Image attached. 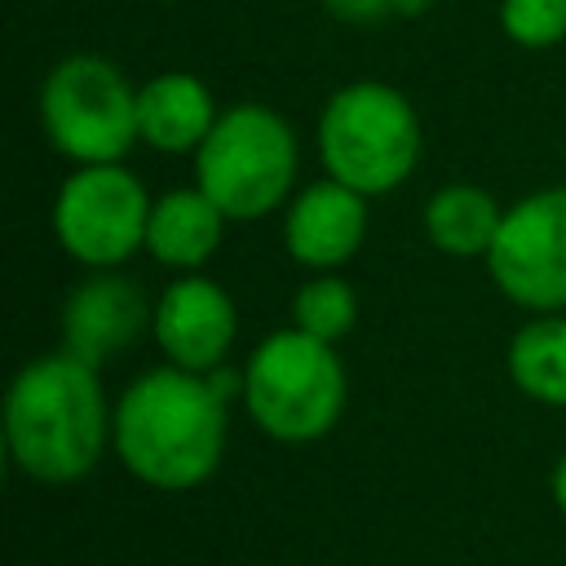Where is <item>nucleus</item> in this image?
Wrapping results in <instances>:
<instances>
[{
	"label": "nucleus",
	"mask_w": 566,
	"mask_h": 566,
	"mask_svg": "<svg viewBox=\"0 0 566 566\" xmlns=\"http://www.w3.org/2000/svg\"><path fill=\"white\" fill-rule=\"evenodd\" d=\"M500 31L522 49L566 40V0H500Z\"/></svg>",
	"instance_id": "17"
},
{
	"label": "nucleus",
	"mask_w": 566,
	"mask_h": 566,
	"mask_svg": "<svg viewBox=\"0 0 566 566\" xmlns=\"http://www.w3.org/2000/svg\"><path fill=\"white\" fill-rule=\"evenodd\" d=\"M150 314L155 301H146V292L133 279L115 270H93L62 301V349L102 367L150 327Z\"/></svg>",
	"instance_id": "11"
},
{
	"label": "nucleus",
	"mask_w": 566,
	"mask_h": 566,
	"mask_svg": "<svg viewBox=\"0 0 566 566\" xmlns=\"http://www.w3.org/2000/svg\"><path fill=\"white\" fill-rule=\"evenodd\" d=\"M296 164L301 150L292 124L274 106L234 102L195 150V186L230 221H256L292 199Z\"/></svg>",
	"instance_id": "5"
},
{
	"label": "nucleus",
	"mask_w": 566,
	"mask_h": 566,
	"mask_svg": "<svg viewBox=\"0 0 566 566\" xmlns=\"http://www.w3.org/2000/svg\"><path fill=\"white\" fill-rule=\"evenodd\" d=\"M111 416L97 367L53 349L31 358L4 394V451L18 473L44 486H71L84 482L106 442H111Z\"/></svg>",
	"instance_id": "2"
},
{
	"label": "nucleus",
	"mask_w": 566,
	"mask_h": 566,
	"mask_svg": "<svg viewBox=\"0 0 566 566\" xmlns=\"http://www.w3.org/2000/svg\"><path fill=\"white\" fill-rule=\"evenodd\" d=\"M433 0H394V18H420Z\"/></svg>",
	"instance_id": "20"
},
{
	"label": "nucleus",
	"mask_w": 566,
	"mask_h": 566,
	"mask_svg": "<svg viewBox=\"0 0 566 566\" xmlns=\"http://www.w3.org/2000/svg\"><path fill=\"white\" fill-rule=\"evenodd\" d=\"M509 380L544 407H566V310L531 314L509 340Z\"/></svg>",
	"instance_id": "15"
},
{
	"label": "nucleus",
	"mask_w": 566,
	"mask_h": 566,
	"mask_svg": "<svg viewBox=\"0 0 566 566\" xmlns=\"http://www.w3.org/2000/svg\"><path fill=\"white\" fill-rule=\"evenodd\" d=\"M159 4H172V0H159Z\"/></svg>",
	"instance_id": "21"
},
{
	"label": "nucleus",
	"mask_w": 566,
	"mask_h": 566,
	"mask_svg": "<svg viewBox=\"0 0 566 566\" xmlns=\"http://www.w3.org/2000/svg\"><path fill=\"white\" fill-rule=\"evenodd\" d=\"M150 190L133 168L75 164L53 195V239L84 270H115L146 248Z\"/></svg>",
	"instance_id": "7"
},
{
	"label": "nucleus",
	"mask_w": 566,
	"mask_h": 566,
	"mask_svg": "<svg viewBox=\"0 0 566 566\" xmlns=\"http://www.w3.org/2000/svg\"><path fill=\"white\" fill-rule=\"evenodd\" d=\"M226 221L230 217L199 186H172L150 203L146 252L172 274H195L221 248Z\"/></svg>",
	"instance_id": "13"
},
{
	"label": "nucleus",
	"mask_w": 566,
	"mask_h": 566,
	"mask_svg": "<svg viewBox=\"0 0 566 566\" xmlns=\"http://www.w3.org/2000/svg\"><path fill=\"white\" fill-rule=\"evenodd\" d=\"M548 495H553L557 513H566V451L557 455V464H553V473H548Z\"/></svg>",
	"instance_id": "19"
},
{
	"label": "nucleus",
	"mask_w": 566,
	"mask_h": 566,
	"mask_svg": "<svg viewBox=\"0 0 566 566\" xmlns=\"http://www.w3.org/2000/svg\"><path fill=\"white\" fill-rule=\"evenodd\" d=\"M217 115V97L195 71H159L137 84V137L159 155H195Z\"/></svg>",
	"instance_id": "12"
},
{
	"label": "nucleus",
	"mask_w": 566,
	"mask_h": 566,
	"mask_svg": "<svg viewBox=\"0 0 566 566\" xmlns=\"http://www.w3.org/2000/svg\"><path fill=\"white\" fill-rule=\"evenodd\" d=\"M40 124L71 164H119L137 137V84L102 53H66L40 84Z\"/></svg>",
	"instance_id": "6"
},
{
	"label": "nucleus",
	"mask_w": 566,
	"mask_h": 566,
	"mask_svg": "<svg viewBox=\"0 0 566 566\" xmlns=\"http://www.w3.org/2000/svg\"><path fill=\"white\" fill-rule=\"evenodd\" d=\"M486 274L526 314L566 310V186L531 190L504 208Z\"/></svg>",
	"instance_id": "8"
},
{
	"label": "nucleus",
	"mask_w": 566,
	"mask_h": 566,
	"mask_svg": "<svg viewBox=\"0 0 566 566\" xmlns=\"http://www.w3.org/2000/svg\"><path fill=\"white\" fill-rule=\"evenodd\" d=\"M363 239H367V195H358L336 177L310 181L283 208V248L310 274L340 270L345 261L358 256Z\"/></svg>",
	"instance_id": "10"
},
{
	"label": "nucleus",
	"mask_w": 566,
	"mask_h": 566,
	"mask_svg": "<svg viewBox=\"0 0 566 566\" xmlns=\"http://www.w3.org/2000/svg\"><path fill=\"white\" fill-rule=\"evenodd\" d=\"M226 394L212 376L186 367L142 371L115 402L111 447L150 491H195L226 455Z\"/></svg>",
	"instance_id": "1"
},
{
	"label": "nucleus",
	"mask_w": 566,
	"mask_h": 566,
	"mask_svg": "<svg viewBox=\"0 0 566 566\" xmlns=\"http://www.w3.org/2000/svg\"><path fill=\"white\" fill-rule=\"evenodd\" d=\"M358 323V292L349 279H340L336 270H323V274H310L296 296H292V327L327 340V345H340Z\"/></svg>",
	"instance_id": "16"
},
{
	"label": "nucleus",
	"mask_w": 566,
	"mask_h": 566,
	"mask_svg": "<svg viewBox=\"0 0 566 566\" xmlns=\"http://www.w3.org/2000/svg\"><path fill=\"white\" fill-rule=\"evenodd\" d=\"M336 22H358L371 27L380 18H394V0H318Z\"/></svg>",
	"instance_id": "18"
},
{
	"label": "nucleus",
	"mask_w": 566,
	"mask_h": 566,
	"mask_svg": "<svg viewBox=\"0 0 566 566\" xmlns=\"http://www.w3.org/2000/svg\"><path fill=\"white\" fill-rule=\"evenodd\" d=\"M424 150V128L411 97L385 80L340 84L318 115L323 172L376 199L398 190Z\"/></svg>",
	"instance_id": "4"
},
{
	"label": "nucleus",
	"mask_w": 566,
	"mask_h": 566,
	"mask_svg": "<svg viewBox=\"0 0 566 566\" xmlns=\"http://www.w3.org/2000/svg\"><path fill=\"white\" fill-rule=\"evenodd\" d=\"M345 398L349 376L336 345L301 327L261 336L243 363V407L252 424L283 447H305L332 433Z\"/></svg>",
	"instance_id": "3"
},
{
	"label": "nucleus",
	"mask_w": 566,
	"mask_h": 566,
	"mask_svg": "<svg viewBox=\"0 0 566 566\" xmlns=\"http://www.w3.org/2000/svg\"><path fill=\"white\" fill-rule=\"evenodd\" d=\"M150 336L172 367L186 371H217L239 336V310L230 292L208 274H177L150 314Z\"/></svg>",
	"instance_id": "9"
},
{
	"label": "nucleus",
	"mask_w": 566,
	"mask_h": 566,
	"mask_svg": "<svg viewBox=\"0 0 566 566\" xmlns=\"http://www.w3.org/2000/svg\"><path fill=\"white\" fill-rule=\"evenodd\" d=\"M500 221H504V208L495 203V195L486 186H473V181H447L438 186L429 199H424V212H420V226H424V239L447 252V256H482L491 252L495 234H500Z\"/></svg>",
	"instance_id": "14"
}]
</instances>
